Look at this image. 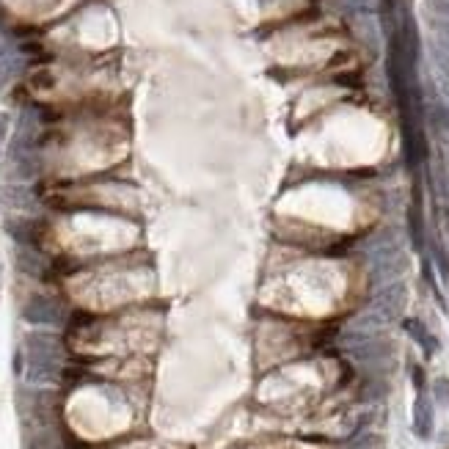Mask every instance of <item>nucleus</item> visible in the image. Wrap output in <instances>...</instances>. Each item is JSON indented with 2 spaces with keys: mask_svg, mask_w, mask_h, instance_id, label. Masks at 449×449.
Returning a JSON list of instances; mask_svg holds the SVG:
<instances>
[{
  "mask_svg": "<svg viewBox=\"0 0 449 449\" xmlns=\"http://www.w3.org/2000/svg\"><path fill=\"white\" fill-rule=\"evenodd\" d=\"M414 433L419 438H430L433 433V408L424 397H417V405H414Z\"/></svg>",
  "mask_w": 449,
  "mask_h": 449,
  "instance_id": "obj_1",
  "label": "nucleus"
},
{
  "mask_svg": "<svg viewBox=\"0 0 449 449\" xmlns=\"http://www.w3.org/2000/svg\"><path fill=\"white\" fill-rule=\"evenodd\" d=\"M25 320L31 322H58L61 320V312H58V306L56 303H50V301H33L31 306L25 309Z\"/></svg>",
  "mask_w": 449,
  "mask_h": 449,
  "instance_id": "obj_2",
  "label": "nucleus"
},
{
  "mask_svg": "<svg viewBox=\"0 0 449 449\" xmlns=\"http://www.w3.org/2000/svg\"><path fill=\"white\" fill-rule=\"evenodd\" d=\"M405 331H408V334L417 339L419 345L427 350V355H433L436 350H438V342H436V339H433V336L424 331V325H422L419 320H405Z\"/></svg>",
  "mask_w": 449,
  "mask_h": 449,
  "instance_id": "obj_3",
  "label": "nucleus"
},
{
  "mask_svg": "<svg viewBox=\"0 0 449 449\" xmlns=\"http://www.w3.org/2000/svg\"><path fill=\"white\" fill-rule=\"evenodd\" d=\"M433 391H436V397H438L441 405H449V381L447 378H438L436 386H433Z\"/></svg>",
  "mask_w": 449,
  "mask_h": 449,
  "instance_id": "obj_4",
  "label": "nucleus"
}]
</instances>
